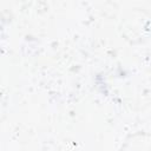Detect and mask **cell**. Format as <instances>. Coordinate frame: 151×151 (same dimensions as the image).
<instances>
[{
  "label": "cell",
  "instance_id": "cell-1",
  "mask_svg": "<svg viewBox=\"0 0 151 151\" xmlns=\"http://www.w3.org/2000/svg\"><path fill=\"white\" fill-rule=\"evenodd\" d=\"M122 151H151V137L147 134H136L131 142H126Z\"/></svg>",
  "mask_w": 151,
  "mask_h": 151
}]
</instances>
